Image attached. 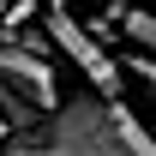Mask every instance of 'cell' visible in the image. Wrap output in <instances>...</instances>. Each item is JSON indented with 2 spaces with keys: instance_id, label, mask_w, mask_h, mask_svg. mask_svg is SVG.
<instances>
[{
  "instance_id": "cell-1",
  "label": "cell",
  "mask_w": 156,
  "mask_h": 156,
  "mask_svg": "<svg viewBox=\"0 0 156 156\" xmlns=\"http://www.w3.org/2000/svg\"><path fill=\"white\" fill-rule=\"evenodd\" d=\"M0 156H126V150H120V138H114L108 102L96 90H72L36 126L6 132L0 138Z\"/></svg>"
},
{
  "instance_id": "cell-6",
  "label": "cell",
  "mask_w": 156,
  "mask_h": 156,
  "mask_svg": "<svg viewBox=\"0 0 156 156\" xmlns=\"http://www.w3.org/2000/svg\"><path fill=\"white\" fill-rule=\"evenodd\" d=\"M114 66H120V78H138V84L150 90V102H156V60H150V54L126 48V54H114Z\"/></svg>"
},
{
  "instance_id": "cell-9",
  "label": "cell",
  "mask_w": 156,
  "mask_h": 156,
  "mask_svg": "<svg viewBox=\"0 0 156 156\" xmlns=\"http://www.w3.org/2000/svg\"><path fill=\"white\" fill-rule=\"evenodd\" d=\"M150 132H156V126H150Z\"/></svg>"
},
{
  "instance_id": "cell-3",
  "label": "cell",
  "mask_w": 156,
  "mask_h": 156,
  "mask_svg": "<svg viewBox=\"0 0 156 156\" xmlns=\"http://www.w3.org/2000/svg\"><path fill=\"white\" fill-rule=\"evenodd\" d=\"M42 36H48V48H60V54H66L78 72H84V84H90L102 102H120V96H126V78H120L114 54H108V48H102V42L90 36V30H84L72 12H48Z\"/></svg>"
},
{
  "instance_id": "cell-8",
  "label": "cell",
  "mask_w": 156,
  "mask_h": 156,
  "mask_svg": "<svg viewBox=\"0 0 156 156\" xmlns=\"http://www.w3.org/2000/svg\"><path fill=\"white\" fill-rule=\"evenodd\" d=\"M0 90H6V84H0Z\"/></svg>"
},
{
  "instance_id": "cell-7",
  "label": "cell",
  "mask_w": 156,
  "mask_h": 156,
  "mask_svg": "<svg viewBox=\"0 0 156 156\" xmlns=\"http://www.w3.org/2000/svg\"><path fill=\"white\" fill-rule=\"evenodd\" d=\"M54 12H66V0H54Z\"/></svg>"
},
{
  "instance_id": "cell-2",
  "label": "cell",
  "mask_w": 156,
  "mask_h": 156,
  "mask_svg": "<svg viewBox=\"0 0 156 156\" xmlns=\"http://www.w3.org/2000/svg\"><path fill=\"white\" fill-rule=\"evenodd\" d=\"M48 36H36V30H0V84L24 102L36 108V114H48V108H60V72L48 66Z\"/></svg>"
},
{
  "instance_id": "cell-5",
  "label": "cell",
  "mask_w": 156,
  "mask_h": 156,
  "mask_svg": "<svg viewBox=\"0 0 156 156\" xmlns=\"http://www.w3.org/2000/svg\"><path fill=\"white\" fill-rule=\"evenodd\" d=\"M114 30H120L126 42H132L138 54H150V60H156V12H150V6H126Z\"/></svg>"
},
{
  "instance_id": "cell-4",
  "label": "cell",
  "mask_w": 156,
  "mask_h": 156,
  "mask_svg": "<svg viewBox=\"0 0 156 156\" xmlns=\"http://www.w3.org/2000/svg\"><path fill=\"white\" fill-rule=\"evenodd\" d=\"M108 120H114V138H120V150H126V156H156V132L132 114V102H126V96L108 102Z\"/></svg>"
}]
</instances>
